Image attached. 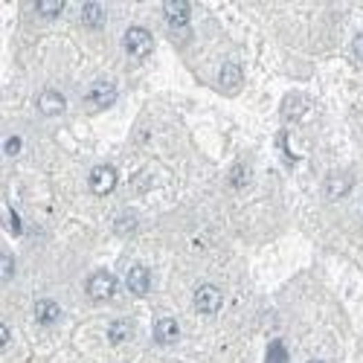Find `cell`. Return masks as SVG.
Returning a JSON list of instances; mask_svg holds the SVG:
<instances>
[{"label": "cell", "mask_w": 363, "mask_h": 363, "mask_svg": "<svg viewBox=\"0 0 363 363\" xmlns=\"http://www.w3.org/2000/svg\"><path fill=\"white\" fill-rule=\"evenodd\" d=\"M122 44H125V52H128V55L143 59V55H148L151 50H155V35H151L146 26H131V30L125 32Z\"/></svg>", "instance_id": "cell-1"}, {"label": "cell", "mask_w": 363, "mask_h": 363, "mask_svg": "<svg viewBox=\"0 0 363 363\" xmlns=\"http://www.w3.org/2000/svg\"><path fill=\"white\" fill-rule=\"evenodd\" d=\"M114 294H117V279L110 276L108 271H96V273L88 279V297H90L93 302H108Z\"/></svg>", "instance_id": "cell-2"}, {"label": "cell", "mask_w": 363, "mask_h": 363, "mask_svg": "<svg viewBox=\"0 0 363 363\" xmlns=\"http://www.w3.org/2000/svg\"><path fill=\"white\" fill-rule=\"evenodd\" d=\"M114 102H117V88L110 85V81H96V85L88 90V96H85V105L90 110H105Z\"/></svg>", "instance_id": "cell-3"}, {"label": "cell", "mask_w": 363, "mask_h": 363, "mask_svg": "<svg viewBox=\"0 0 363 363\" xmlns=\"http://www.w3.org/2000/svg\"><path fill=\"white\" fill-rule=\"evenodd\" d=\"M88 186L93 195H110L117 189V169L114 166H96L88 177Z\"/></svg>", "instance_id": "cell-4"}, {"label": "cell", "mask_w": 363, "mask_h": 363, "mask_svg": "<svg viewBox=\"0 0 363 363\" xmlns=\"http://www.w3.org/2000/svg\"><path fill=\"white\" fill-rule=\"evenodd\" d=\"M221 302H224V294H221L218 285H201L195 291V308L201 314H215L221 308Z\"/></svg>", "instance_id": "cell-5"}, {"label": "cell", "mask_w": 363, "mask_h": 363, "mask_svg": "<svg viewBox=\"0 0 363 363\" xmlns=\"http://www.w3.org/2000/svg\"><path fill=\"white\" fill-rule=\"evenodd\" d=\"M125 285H128V291L134 297H146L151 291V273H148L146 264H134L128 271V276H125Z\"/></svg>", "instance_id": "cell-6"}, {"label": "cell", "mask_w": 363, "mask_h": 363, "mask_svg": "<svg viewBox=\"0 0 363 363\" xmlns=\"http://www.w3.org/2000/svg\"><path fill=\"white\" fill-rule=\"evenodd\" d=\"M163 15L175 30H184V26L189 23V18H192V6L186 3V0H169V3H163Z\"/></svg>", "instance_id": "cell-7"}, {"label": "cell", "mask_w": 363, "mask_h": 363, "mask_svg": "<svg viewBox=\"0 0 363 363\" xmlns=\"http://www.w3.org/2000/svg\"><path fill=\"white\" fill-rule=\"evenodd\" d=\"M177 337H180V326L175 317H160L155 323V340L160 346H172V343H177Z\"/></svg>", "instance_id": "cell-8"}, {"label": "cell", "mask_w": 363, "mask_h": 363, "mask_svg": "<svg viewBox=\"0 0 363 363\" xmlns=\"http://www.w3.org/2000/svg\"><path fill=\"white\" fill-rule=\"evenodd\" d=\"M64 108H67V102L59 90H44L38 96V110L44 117H59V114H64Z\"/></svg>", "instance_id": "cell-9"}, {"label": "cell", "mask_w": 363, "mask_h": 363, "mask_svg": "<svg viewBox=\"0 0 363 363\" xmlns=\"http://www.w3.org/2000/svg\"><path fill=\"white\" fill-rule=\"evenodd\" d=\"M218 88L224 93H235L242 88V67L239 64H224L218 73Z\"/></svg>", "instance_id": "cell-10"}, {"label": "cell", "mask_w": 363, "mask_h": 363, "mask_svg": "<svg viewBox=\"0 0 363 363\" xmlns=\"http://www.w3.org/2000/svg\"><path fill=\"white\" fill-rule=\"evenodd\" d=\"M59 317H61V308H59V302H55V300H38L35 302V320L41 326L59 323Z\"/></svg>", "instance_id": "cell-11"}, {"label": "cell", "mask_w": 363, "mask_h": 363, "mask_svg": "<svg viewBox=\"0 0 363 363\" xmlns=\"http://www.w3.org/2000/svg\"><path fill=\"white\" fill-rule=\"evenodd\" d=\"M349 189H352V177H349V175H331V177L326 180V195H328L331 201L343 198Z\"/></svg>", "instance_id": "cell-12"}, {"label": "cell", "mask_w": 363, "mask_h": 363, "mask_svg": "<svg viewBox=\"0 0 363 363\" xmlns=\"http://www.w3.org/2000/svg\"><path fill=\"white\" fill-rule=\"evenodd\" d=\"M81 21H85V26H90V30H99V26L105 23V9L90 0V3L81 6Z\"/></svg>", "instance_id": "cell-13"}, {"label": "cell", "mask_w": 363, "mask_h": 363, "mask_svg": "<svg viewBox=\"0 0 363 363\" xmlns=\"http://www.w3.org/2000/svg\"><path fill=\"white\" fill-rule=\"evenodd\" d=\"M108 340L114 343V346H119V343H125V340H131V323H128V320H117V323H110Z\"/></svg>", "instance_id": "cell-14"}, {"label": "cell", "mask_w": 363, "mask_h": 363, "mask_svg": "<svg viewBox=\"0 0 363 363\" xmlns=\"http://www.w3.org/2000/svg\"><path fill=\"white\" fill-rule=\"evenodd\" d=\"M305 110H308V102H305L302 96H288V99L282 102V114H285L288 119H300Z\"/></svg>", "instance_id": "cell-15"}, {"label": "cell", "mask_w": 363, "mask_h": 363, "mask_svg": "<svg viewBox=\"0 0 363 363\" xmlns=\"http://www.w3.org/2000/svg\"><path fill=\"white\" fill-rule=\"evenodd\" d=\"M61 9H64L61 0H38L35 3V12L41 18H55V15H61Z\"/></svg>", "instance_id": "cell-16"}, {"label": "cell", "mask_w": 363, "mask_h": 363, "mask_svg": "<svg viewBox=\"0 0 363 363\" xmlns=\"http://www.w3.org/2000/svg\"><path fill=\"white\" fill-rule=\"evenodd\" d=\"M247 180H250V169L244 163H239V166H233V172H230V184L235 186V189H244L247 186Z\"/></svg>", "instance_id": "cell-17"}, {"label": "cell", "mask_w": 363, "mask_h": 363, "mask_svg": "<svg viewBox=\"0 0 363 363\" xmlns=\"http://www.w3.org/2000/svg\"><path fill=\"white\" fill-rule=\"evenodd\" d=\"M268 363H288V352L279 340H273L271 349H268Z\"/></svg>", "instance_id": "cell-18"}, {"label": "cell", "mask_w": 363, "mask_h": 363, "mask_svg": "<svg viewBox=\"0 0 363 363\" xmlns=\"http://www.w3.org/2000/svg\"><path fill=\"white\" fill-rule=\"evenodd\" d=\"M134 227H137V218H134L131 213H125L122 218H117V221H114V230H117L119 235H128Z\"/></svg>", "instance_id": "cell-19"}, {"label": "cell", "mask_w": 363, "mask_h": 363, "mask_svg": "<svg viewBox=\"0 0 363 363\" xmlns=\"http://www.w3.org/2000/svg\"><path fill=\"white\" fill-rule=\"evenodd\" d=\"M21 146H23V139H21V137H9V139H6V146H3V151H6L9 157H15L18 151H21Z\"/></svg>", "instance_id": "cell-20"}, {"label": "cell", "mask_w": 363, "mask_h": 363, "mask_svg": "<svg viewBox=\"0 0 363 363\" xmlns=\"http://www.w3.org/2000/svg\"><path fill=\"white\" fill-rule=\"evenodd\" d=\"M12 273H15V259L6 253V256H3V282H9Z\"/></svg>", "instance_id": "cell-21"}, {"label": "cell", "mask_w": 363, "mask_h": 363, "mask_svg": "<svg viewBox=\"0 0 363 363\" xmlns=\"http://www.w3.org/2000/svg\"><path fill=\"white\" fill-rule=\"evenodd\" d=\"M352 50H355V55H357V59L363 61V32H360V35L352 41Z\"/></svg>", "instance_id": "cell-22"}, {"label": "cell", "mask_w": 363, "mask_h": 363, "mask_svg": "<svg viewBox=\"0 0 363 363\" xmlns=\"http://www.w3.org/2000/svg\"><path fill=\"white\" fill-rule=\"evenodd\" d=\"M9 337H12V334H9V326H0V346H9Z\"/></svg>", "instance_id": "cell-23"}, {"label": "cell", "mask_w": 363, "mask_h": 363, "mask_svg": "<svg viewBox=\"0 0 363 363\" xmlns=\"http://www.w3.org/2000/svg\"><path fill=\"white\" fill-rule=\"evenodd\" d=\"M9 221H12V233L18 235V233H21V221H18V215L12 213V209H9Z\"/></svg>", "instance_id": "cell-24"}, {"label": "cell", "mask_w": 363, "mask_h": 363, "mask_svg": "<svg viewBox=\"0 0 363 363\" xmlns=\"http://www.w3.org/2000/svg\"><path fill=\"white\" fill-rule=\"evenodd\" d=\"M308 363H323V360H308Z\"/></svg>", "instance_id": "cell-25"}]
</instances>
